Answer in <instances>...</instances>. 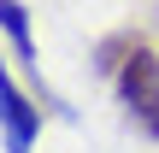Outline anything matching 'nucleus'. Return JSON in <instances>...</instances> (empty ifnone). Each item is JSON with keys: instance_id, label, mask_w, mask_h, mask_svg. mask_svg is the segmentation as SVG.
<instances>
[{"instance_id": "f03ea898", "label": "nucleus", "mask_w": 159, "mask_h": 153, "mask_svg": "<svg viewBox=\"0 0 159 153\" xmlns=\"http://www.w3.org/2000/svg\"><path fill=\"white\" fill-rule=\"evenodd\" d=\"M0 136H6V153H30L41 136V106H30V94L12 83L6 59H0Z\"/></svg>"}, {"instance_id": "7ed1b4c3", "label": "nucleus", "mask_w": 159, "mask_h": 153, "mask_svg": "<svg viewBox=\"0 0 159 153\" xmlns=\"http://www.w3.org/2000/svg\"><path fill=\"white\" fill-rule=\"evenodd\" d=\"M0 29H6L12 53H18L30 71H41V59H35V35H30V12H24L18 0H0Z\"/></svg>"}, {"instance_id": "f257e3e1", "label": "nucleus", "mask_w": 159, "mask_h": 153, "mask_svg": "<svg viewBox=\"0 0 159 153\" xmlns=\"http://www.w3.org/2000/svg\"><path fill=\"white\" fill-rule=\"evenodd\" d=\"M112 83H118L124 112L142 124V136H153V142H159V53H153V47H142V41H124Z\"/></svg>"}]
</instances>
